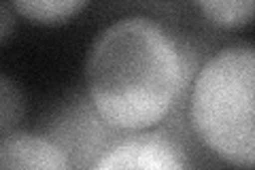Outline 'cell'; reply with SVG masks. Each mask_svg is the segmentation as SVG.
Listing matches in <instances>:
<instances>
[{"instance_id": "obj_1", "label": "cell", "mask_w": 255, "mask_h": 170, "mask_svg": "<svg viewBox=\"0 0 255 170\" xmlns=\"http://www.w3.org/2000/svg\"><path fill=\"white\" fill-rule=\"evenodd\" d=\"M177 32L149 15H126L107 23L85 58V96L119 134L157 130L185 104L196 70Z\"/></svg>"}, {"instance_id": "obj_2", "label": "cell", "mask_w": 255, "mask_h": 170, "mask_svg": "<svg viewBox=\"0 0 255 170\" xmlns=\"http://www.w3.org/2000/svg\"><path fill=\"white\" fill-rule=\"evenodd\" d=\"M185 113L191 134L217 160L255 170V43H230L200 62Z\"/></svg>"}, {"instance_id": "obj_3", "label": "cell", "mask_w": 255, "mask_h": 170, "mask_svg": "<svg viewBox=\"0 0 255 170\" xmlns=\"http://www.w3.org/2000/svg\"><path fill=\"white\" fill-rule=\"evenodd\" d=\"M45 134L64 149L75 170H87L119 136L94 111L87 96L73 98L45 128Z\"/></svg>"}, {"instance_id": "obj_4", "label": "cell", "mask_w": 255, "mask_h": 170, "mask_svg": "<svg viewBox=\"0 0 255 170\" xmlns=\"http://www.w3.org/2000/svg\"><path fill=\"white\" fill-rule=\"evenodd\" d=\"M87 170H196L185 145L166 128L124 134Z\"/></svg>"}, {"instance_id": "obj_5", "label": "cell", "mask_w": 255, "mask_h": 170, "mask_svg": "<svg viewBox=\"0 0 255 170\" xmlns=\"http://www.w3.org/2000/svg\"><path fill=\"white\" fill-rule=\"evenodd\" d=\"M0 170H75V166L45 132L19 128L0 139Z\"/></svg>"}, {"instance_id": "obj_6", "label": "cell", "mask_w": 255, "mask_h": 170, "mask_svg": "<svg viewBox=\"0 0 255 170\" xmlns=\"http://www.w3.org/2000/svg\"><path fill=\"white\" fill-rule=\"evenodd\" d=\"M9 4L19 17L34 23H43V26L64 23L87 6V2H83V0H17V2Z\"/></svg>"}, {"instance_id": "obj_7", "label": "cell", "mask_w": 255, "mask_h": 170, "mask_svg": "<svg viewBox=\"0 0 255 170\" xmlns=\"http://www.w3.org/2000/svg\"><path fill=\"white\" fill-rule=\"evenodd\" d=\"M196 11L217 28H243L255 19V2L247 0H200Z\"/></svg>"}, {"instance_id": "obj_8", "label": "cell", "mask_w": 255, "mask_h": 170, "mask_svg": "<svg viewBox=\"0 0 255 170\" xmlns=\"http://www.w3.org/2000/svg\"><path fill=\"white\" fill-rule=\"evenodd\" d=\"M26 111L23 94L19 85L9 77H0V134L6 136L13 130H19V121Z\"/></svg>"}, {"instance_id": "obj_9", "label": "cell", "mask_w": 255, "mask_h": 170, "mask_svg": "<svg viewBox=\"0 0 255 170\" xmlns=\"http://www.w3.org/2000/svg\"><path fill=\"white\" fill-rule=\"evenodd\" d=\"M17 21V13L11 9L9 2L0 6V43H6L13 34V26Z\"/></svg>"}]
</instances>
